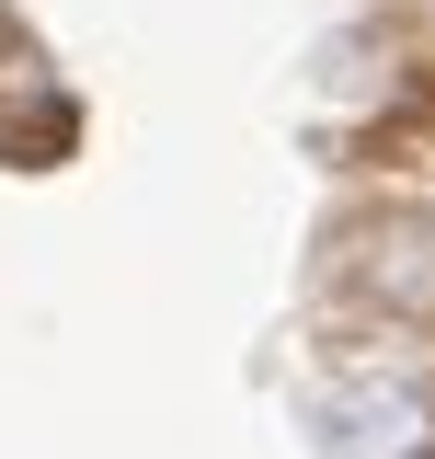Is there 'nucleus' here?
Returning a JSON list of instances; mask_svg holds the SVG:
<instances>
[{
	"label": "nucleus",
	"instance_id": "f257e3e1",
	"mask_svg": "<svg viewBox=\"0 0 435 459\" xmlns=\"http://www.w3.org/2000/svg\"><path fill=\"white\" fill-rule=\"evenodd\" d=\"M321 437L332 459H435V391L413 368H355L321 402Z\"/></svg>",
	"mask_w": 435,
	"mask_h": 459
}]
</instances>
